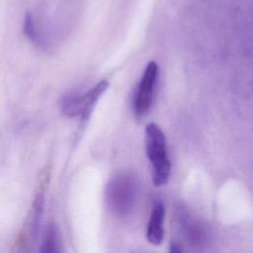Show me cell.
Returning a JSON list of instances; mask_svg holds the SVG:
<instances>
[{
	"instance_id": "cell-1",
	"label": "cell",
	"mask_w": 253,
	"mask_h": 253,
	"mask_svg": "<svg viewBox=\"0 0 253 253\" xmlns=\"http://www.w3.org/2000/svg\"><path fill=\"white\" fill-rule=\"evenodd\" d=\"M145 146L151 164L153 184L162 186L169 179L171 162L167 154L165 135L155 123H149L145 127Z\"/></svg>"
},
{
	"instance_id": "cell-2",
	"label": "cell",
	"mask_w": 253,
	"mask_h": 253,
	"mask_svg": "<svg viewBox=\"0 0 253 253\" xmlns=\"http://www.w3.org/2000/svg\"><path fill=\"white\" fill-rule=\"evenodd\" d=\"M158 77V65L155 61H150L141 77L137 91L134 96V113L137 118H142L149 112L152 101L153 92Z\"/></svg>"
},
{
	"instance_id": "cell-3",
	"label": "cell",
	"mask_w": 253,
	"mask_h": 253,
	"mask_svg": "<svg viewBox=\"0 0 253 253\" xmlns=\"http://www.w3.org/2000/svg\"><path fill=\"white\" fill-rule=\"evenodd\" d=\"M126 177H118L109 185L107 196L111 208L119 212L125 213L131 200V184Z\"/></svg>"
},
{
	"instance_id": "cell-4",
	"label": "cell",
	"mask_w": 253,
	"mask_h": 253,
	"mask_svg": "<svg viewBox=\"0 0 253 253\" xmlns=\"http://www.w3.org/2000/svg\"><path fill=\"white\" fill-rule=\"evenodd\" d=\"M163 220H164V206L162 202L156 201L153 204L151 214L147 226L146 237L147 240L153 245H159L164 236L163 231Z\"/></svg>"
},
{
	"instance_id": "cell-5",
	"label": "cell",
	"mask_w": 253,
	"mask_h": 253,
	"mask_svg": "<svg viewBox=\"0 0 253 253\" xmlns=\"http://www.w3.org/2000/svg\"><path fill=\"white\" fill-rule=\"evenodd\" d=\"M108 88V82L106 80H102L98 82L95 86H93L89 91H87L84 94H79L78 101H79V110H80V117L82 120H87L96 103L102 96V94L106 91Z\"/></svg>"
},
{
	"instance_id": "cell-6",
	"label": "cell",
	"mask_w": 253,
	"mask_h": 253,
	"mask_svg": "<svg viewBox=\"0 0 253 253\" xmlns=\"http://www.w3.org/2000/svg\"><path fill=\"white\" fill-rule=\"evenodd\" d=\"M43 200H44L43 194L40 193L34 202L31 218L28 225L29 236L31 240L34 242L37 240L40 232V228H41V222H42V211H43Z\"/></svg>"
},
{
	"instance_id": "cell-7",
	"label": "cell",
	"mask_w": 253,
	"mask_h": 253,
	"mask_svg": "<svg viewBox=\"0 0 253 253\" xmlns=\"http://www.w3.org/2000/svg\"><path fill=\"white\" fill-rule=\"evenodd\" d=\"M59 246V236L57 229L54 225H51L45 232L40 251L44 253H54L60 250Z\"/></svg>"
}]
</instances>
